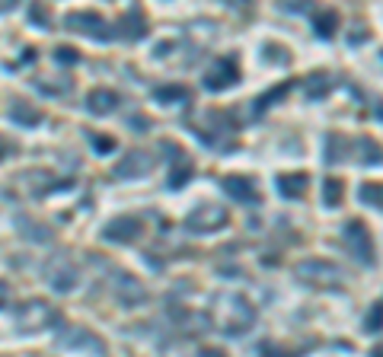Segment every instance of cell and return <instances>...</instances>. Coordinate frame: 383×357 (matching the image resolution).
Listing matches in <instances>:
<instances>
[{
  "label": "cell",
  "instance_id": "8",
  "mask_svg": "<svg viewBox=\"0 0 383 357\" xmlns=\"http://www.w3.org/2000/svg\"><path fill=\"white\" fill-rule=\"evenodd\" d=\"M86 106H90L93 112H99V115H106L112 106H119V96H115L112 90H93L90 93V99H86Z\"/></svg>",
  "mask_w": 383,
  "mask_h": 357
},
{
  "label": "cell",
  "instance_id": "3",
  "mask_svg": "<svg viewBox=\"0 0 383 357\" xmlns=\"http://www.w3.org/2000/svg\"><path fill=\"white\" fill-rule=\"evenodd\" d=\"M227 223V211H217V208H198L192 217H188V227L198 230V233H208V230Z\"/></svg>",
  "mask_w": 383,
  "mask_h": 357
},
{
  "label": "cell",
  "instance_id": "6",
  "mask_svg": "<svg viewBox=\"0 0 383 357\" xmlns=\"http://www.w3.org/2000/svg\"><path fill=\"white\" fill-rule=\"evenodd\" d=\"M278 188H281V195H288V198H300V195L307 192V175L304 173H297V175L284 173L278 179Z\"/></svg>",
  "mask_w": 383,
  "mask_h": 357
},
{
  "label": "cell",
  "instance_id": "14",
  "mask_svg": "<svg viewBox=\"0 0 383 357\" xmlns=\"http://www.w3.org/2000/svg\"><path fill=\"white\" fill-rule=\"evenodd\" d=\"M188 173H192V163H182V166H176V169H173V179H169V182H173V185H176V188H179V185H182V179H186Z\"/></svg>",
  "mask_w": 383,
  "mask_h": 357
},
{
  "label": "cell",
  "instance_id": "16",
  "mask_svg": "<svg viewBox=\"0 0 383 357\" xmlns=\"http://www.w3.org/2000/svg\"><path fill=\"white\" fill-rule=\"evenodd\" d=\"M58 61H61V64H64V61H67V64H74L77 51H74V48H58Z\"/></svg>",
  "mask_w": 383,
  "mask_h": 357
},
{
  "label": "cell",
  "instance_id": "5",
  "mask_svg": "<svg viewBox=\"0 0 383 357\" xmlns=\"http://www.w3.org/2000/svg\"><path fill=\"white\" fill-rule=\"evenodd\" d=\"M140 230H144V223H140L138 217H122V220H115L112 227H109V233H106V236L109 239H131L134 236V233H140Z\"/></svg>",
  "mask_w": 383,
  "mask_h": 357
},
{
  "label": "cell",
  "instance_id": "12",
  "mask_svg": "<svg viewBox=\"0 0 383 357\" xmlns=\"http://www.w3.org/2000/svg\"><path fill=\"white\" fill-rule=\"evenodd\" d=\"M345 140L338 138V134H329L326 138V160L329 163H338V160H345Z\"/></svg>",
  "mask_w": 383,
  "mask_h": 357
},
{
  "label": "cell",
  "instance_id": "2",
  "mask_svg": "<svg viewBox=\"0 0 383 357\" xmlns=\"http://www.w3.org/2000/svg\"><path fill=\"white\" fill-rule=\"evenodd\" d=\"M234 80H240V67H236L234 58H221L214 64V71H208L205 86L208 90H227Z\"/></svg>",
  "mask_w": 383,
  "mask_h": 357
},
{
  "label": "cell",
  "instance_id": "13",
  "mask_svg": "<svg viewBox=\"0 0 383 357\" xmlns=\"http://www.w3.org/2000/svg\"><path fill=\"white\" fill-rule=\"evenodd\" d=\"M188 90L186 86H163V90H157V99L160 102H173V99H186Z\"/></svg>",
  "mask_w": 383,
  "mask_h": 357
},
{
  "label": "cell",
  "instance_id": "17",
  "mask_svg": "<svg viewBox=\"0 0 383 357\" xmlns=\"http://www.w3.org/2000/svg\"><path fill=\"white\" fill-rule=\"evenodd\" d=\"M93 144L99 147V150H112V147H115L112 140H106V138H93Z\"/></svg>",
  "mask_w": 383,
  "mask_h": 357
},
{
  "label": "cell",
  "instance_id": "18",
  "mask_svg": "<svg viewBox=\"0 0 383 357\" xmlns=\"http://www.w3.org/2000/svg\"><path fill=\"white\" fill-rule=\"evenodd\" d=\"M201 357H224V354H221V351H205Z\"/></svg>",
  "mask_w": 383,
  "mask_h": 357
},
{
  "label": "cell",
  "instance_id": "10",
  "mask_svg": "<svg viewBox=\"0 0 383 357\" xmlns=\"http://www.w3.org/2000/svg\"><path fill=\"white\" fill-rule=\"evenodd\" d=\"M342 195H345V182H338V179H326L323 182V201H326V208H338Z\"/></svg>",
  "mask_w": 383,
  "mask_h": 357
},
{
  "label": "cell",
  "instance_id": "15",
  "mask_svg": "<svg viewBox=\"0 0 383 357\" xmlns=\"http://www.w3.org/2000/svg\"><path fill=\"white\" fill-rule=\"evenodd\" d=\"M383 325V306H374V316H367V329H380Z\"/></svg>",
  "mask_w": 383,
  "mask_h": 357
},
{
  "label": "cell",
  "instance_id": "19",
  "mask_svg": "<svg viewBox=\"0 0 383 357\" xmlns=\"http://www.w3.org/2000/svg\"><path fill=\"white\" fill-rule=\"evenodd\" d=\"M3 293H7V287H3V281H0V300H3Z\"/></svg>",
  "mask_w": 383,
  "mask_h": 357
},
{
  "label": "cell",
  "instance_id": "9",
  "mask_svg": "<svg viewBox=\"0 0 383 357\" xmlns=\"http://www.w3.org/2000/svg\"><path fill=\"white\" fill-rule=\"evenodd\" d=\"M10 119L19 121V125H38V121H42V112L29 109L26 102H13V109H10Z\"/></svg>",
  "mask_w": 383,
  "mask_h": 357
},
{
  "label": "cell",
  "instance_id": "1",
  "mask_svg": "<svg viewBox=\"0 0 383 357\" xmlns=\"http://www.w3.org/2000/svg\"><path fill=\"white\" fill-rule=\"evenodd\" d=\"M345 249L358 258V262H361V265L374 262V246H371V233L365 230V223H361V220H355V223H351V227L345 230Z\"/></svg>",
  "mask_w": 383,
  "mask_h": 357
},
{
  "label": "cell",
  "instance_id": "4",
  "mask_svg": "<svg viewBox=\"0 0 383 357\" xmlns=\"http://www.w3.org/2000/svg\"><path fill=\"white\" fill-rule=\"evenodd\" d=\"M224 192L227 195H234L236 201H259V192H256V185L253 179H240V175H227L224 179Z\"/></svg>",
  "mask_w": 383,
  "mask_h": 357
},
{
  "label": "cell",
  "instance_id": "20",
  "mask_svg": "<svg viewBox=\"0 0 383 357\" xmlns=\"http://www.w3.org/2000/svg\"><path fill=\"white\" fill-rule=\"evenodd\" d=\"M374 357H383V345H380V348H377V351H374Z\"/></svg>",
  "mask_w": 383,
  "mask_h": 357
},
{
  "label": "cell",
  "instance_id": "11",
  "mask_svg": "<svg viewBox=\"0 0 383 357\" xmlns=\"http://www.w3.org/2000/svg\"><path fill=\"white\" fill-rule=\"evenodd\" d=\"M336 29H338V13H332V10H323L317 16V32L323 38H332L336 36Z\"/></svg>",
  "mask_w": 383,
  "mask_h": 357
},
{
  "label": "cell",
  "instance_id": "7",
  "mask_svg": "<svg viewBox=\"0 0 383 357\" xmlns=\"http://www.w3.org/2000/svg\"><path fill=\"white\" fill-rule=\"evenodd\" d=\"M67 26H84L80 32H86V36L93 32L96 38H106L103 32H99V26H103V19L96 16V13H74V16H67Z\"/></svg>",
  "mask_w": 383,
  "mask_h": 357
}]
</instances>
